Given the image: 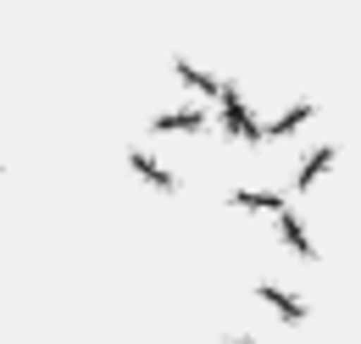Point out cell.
<instances>
[{
  "label": "cell",
  "mask_w": 361,
  "mask_h": 344,
  "mask_svg": "<svg viewBox=\"0 0 361 344\" xmlns=\"http://www.w3.org/2000/svg\"><path fill=\"white\" fill-rule=\"evenodd\" d=\"M217 128H223L228 139H239V145H262V139H267V128L256 123V111L245 106L239 84H228V89H223V100H217Z\"/></svg>",
  "instance_id": "1"
},
{
  "label": "cell",
  "mask_w": 361,
  "mask_h": 344,
  "mask_svg": "<svg viewBox=\"0 0 361 344\" xmlns=\"http://www.w3.org/2000/svg\"><path fill=\"white\" fill-rule=\"evenodd\" d=\"M212 123H217L212 106H161L150 117V133H206Z\"/></svg>",
  "instance_id": "2"
},
{
  "label": "cell",
  "mask_w": 361,
  "mask_h": 344,
  "mask_svg": "<svg viewBox=\"0 0 361 344\" xmlns=\"http://www.w3.org/2000/svg\"><path fill=\"white\" fill-rule=\"evenodd\" d=\"M173 78H178L200 106H217L223 100V89H228V78H217V73H206V67H195L189 56H173Z\"/></svg>",
  "instance_id": "3"
},
{
  "label": "cell",
  "mask_w": 361,
  "mask_h": 344,
  "mask_svg": "<svg viewBox=\"0 0 361 344\" xmlns=\"http://www.w3.org/2000/svg\"><path fill=\"white\" fill-rule=\"evenodd\" d=\"M123 161L134 167V178H145V183H150V189H161V195H173V189H178V172H167L156 156H150V150H139V145H128V150H123Z\"/></svg>",
  "instance_id": "4"
},
{
  "label": "cell",
  "mask_w": 361,
  "mask_h": 344,
  "mask_svg": "<svg viewBox=\"0 0 361 344\" xmlns=\"http://www.w3.org/2000/svg\"><path fill=\"white\" fill-rule=\"evenodd\" d=\"M334 161H339V145H317V150H306V156H300V167H295V189H312Z\"/></svg>",
  "instance_id": "5"
},
{
  "label": "cell",
  "mask_w": 361,
  "mask_h": 344,
  "mask_svg": "<svg viewBox=\"0 0 361 344\" xmlns=\"http://www.w3.org/2000/svg\"><path fill=\"white\" fill-rule=\"evenodd\" d=\"M312 117H317V100H295V106H283V111L267 123V139H289L295 128H306Z\"/></svg>",
  "instance_id": "6"
},
{
  "label": "cell",
  "mask_w": 361,
  "mask_h": 344,
  "mask_svg": "<svg viewBox=\"0 0 361 344\" xmlns=\"http://www.w3.org/2000/svg\"><path fill=\"white\" fill-rule=\"evenodd\" d=\"M228 206H239V211H283V195L278 189H233Z\"/></svg>",
  "instance_id": "7"
},
{
  "label": "cell",
  "mask_w": 361,
  "mask_h": 344,
  "mask_svg": "<svg viewBox=\"0 0 361 344\" xmlns=\"http://www.w3.org/2000/svg\"><path fill=\"white\" fill-rule=\"evenodd\" d=\"M278 239H283V245H289L295 256H306V261L317 256V250H312V239H306V228H300V216H295V211H278Z\"/></svg>",
  "instance_id": "8"
},
{
  "label": "cell",
  "mask_w": 361,
  "mask_h": 344,
  "mask_svg": "<svg viewBox=\"0 0 361 344\" xmlns=\"http://www.w3.org/2000/svg\"><path fill=\"white\" fill-rule=\"evenodd\" d=\"M256 295H262V300H267L272 311H278V317H283V322H300V317H306V305L295 300V295H283V289H272V283H262V289H256Z\"/></svg>",
  "instance_id": "9"
},
{
  "label": "cell",
  "mask_w": 361,
  "mask_h": 344,
  "mask_svg": "<svg viewBox=\"0 0 361 344\" xmlns=\"http://www.w3.org/2000/svg\"><path fill=\"white\" fill-rule=\"evenodd\" d=\"M228 344H256V339H228Z\"/></svg>",
  "instance_id": "10"
}]
</instances>
